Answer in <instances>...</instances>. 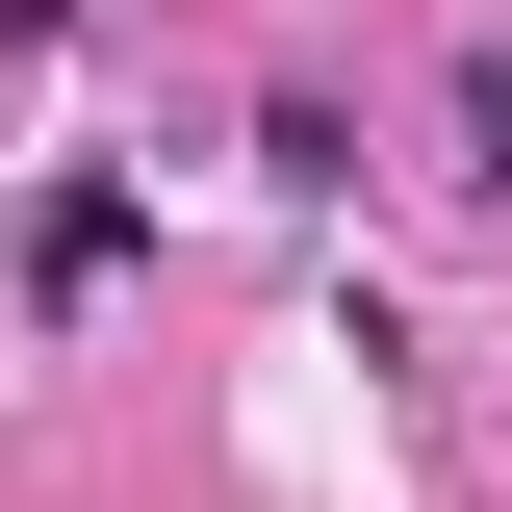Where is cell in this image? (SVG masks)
<instances>
[{
    "mask_svg": "<svg viewBox=\"0 0 512 512\" xmlns=\"http://www.w3.org/2000/svg\"><path fill=\"white\" fill-rule=\"evenodd\" d=\"M436 128H461V180H512V52H461V103H436Z\"/></svg>",
    "mask_w": 512,
    "mask_h": 512,
    "instance_id": "7a4b0ae2",
    "label": "cell"
},
{
    "mask_svg": "<svg viewBox=\"0 0 512 512\" xmlns=\"http://www.w3.org/2000/svg\"><path fill=\"white\" fill-rule=\"evenodd\" d=\"M26 282L103 308V282H128V180H52V205H26Z\"/></svg>",
    "mask_w": 512,
    "mask_h": 512,
    "instance_id": "6da1fadb",
    "label": "cell"
}]
</instances>
